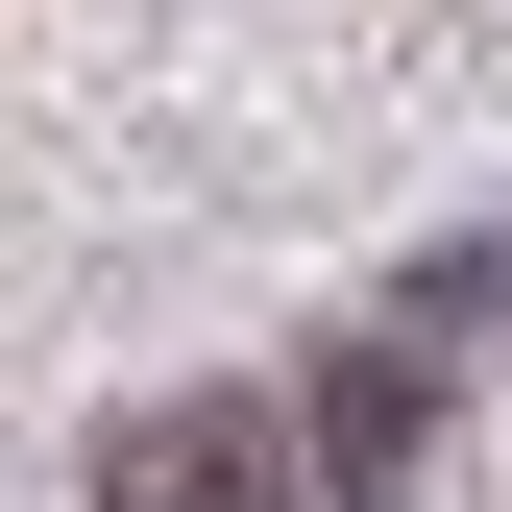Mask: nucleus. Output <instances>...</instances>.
I'll list each match as a JSON object with an SVG mask.
<instances>
[{
  "label": "nucleus",
  "instance_id": "f257e3e1",
  "mask_svg": "<svg viewBox=\"0 0 512 512\" xmlns=\"http://www.w3.org/2000/svg\"><path fill=\"white\" fill-rule=\"evenodd\" d=\"M98 512H293V439L269 415H122L98 439Z\"/></svg>",
  "mask_w": 512,
  "mask_h": 512
}]
</instances>
